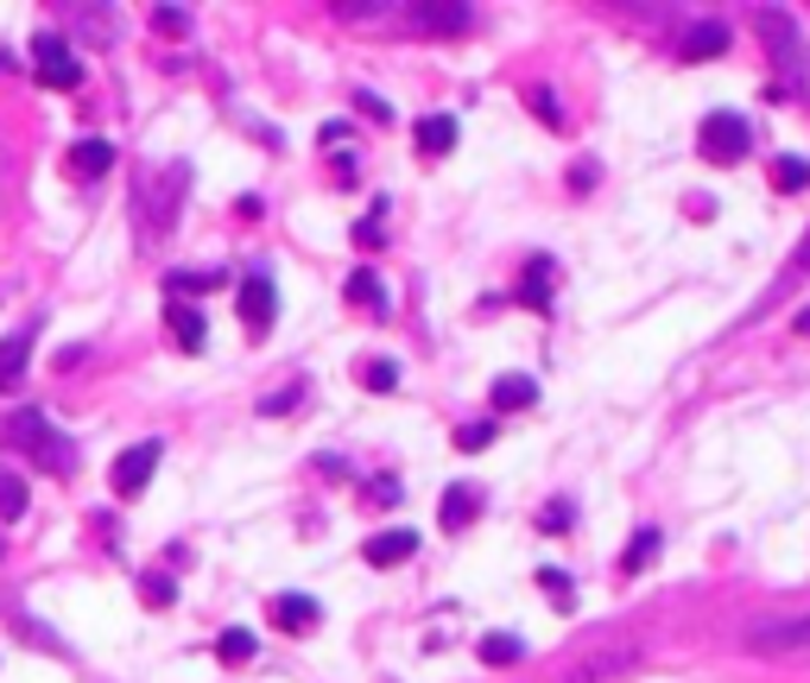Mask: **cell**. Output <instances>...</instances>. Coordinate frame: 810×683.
Segmentation results:
<instances>
[{"mask_svg":"<svg viewBox=\"0 0 810 683\" xmlns=\"http://www.w3.org/2000/svg\"><path fill=\"white\" fill-rule=\"evenodd\" d=\"M754 32L766 38V51H773V64H779V76H785V82H798V76L810 70L804 32H798V20H791L785 7H759V13H754Z\"/></svg>","mask_w":810,"mask_h":683,"instance_id":"obj_1","label":"cell"},{"mask_svg":"<svg viewBox=\"0 0 810 683\" xmlns=\"http://www.w3.org/2000/svg\"><path fill=\"white\" fill-rule=\"evenodd\" d=\"M32 70H39L45 89H76V82H83V57H76L57 32H45V38H32Z\"/></svg>","mask_w":810,"mask_h":683,"instance_id":"obj_2","label":"cell"},{"mask_svg":"<svg viewBox=\"0 0 810 683\" xmlns=\"http://www.w3.org/2000/svg\"><path fill=\"white\" fill-rule=\"evenodd\" d=\"M13 430H20L25 443H32V455H39V462H45L51 475H70V443H64V437H57V430L45 425V411H20V418H13Z\"/></svg>","mask_w":810,"mask_h":683,"instance_id":"obj_3","label":"cell"},{"mask_svg":"<svg viewBox=\"0 0 810 683\" xmlns=\"http://www.w3.org/2000/svg\"><path fill=\"white\" fill-rule=\"evenodd\" d=\"M697 140H703V158L734 165V158L747 152V121H741V114H709V121L697 126Z\"/></svg>","mask_w":810,"mask_h":683,"instance_id":"obj_4","label":"cell"},{"mask_svg":"<svg viewBox=\"0 0 810 683\" xmlns=\"http://www.w3.org/2000/svg\"><path fill=\"white\" fill-rule=\"evenodd\" d=\"M158 450H165V443H133V450H121L114 455V469H108V481H114V494H121V500H133V494H140V487H146L152 481V469H158Z\"/></svg>","mask_w":810,"mask_h":683,"instance_id":"obj_5","label":"cell"},{"mask_svg":"<svg viewBox=\"0 0 810 683\" xmlns=\"http://www.w3.org/2000/svg\"><path fill=\"white\" fill-rule=\"evenodd\" d=\"M273 310H278L273 278H266V273H248V278H241V323H248L253 335H266V329H273Z\"/></svg>","mask_w":810,"mask_h":683,"instance_id":"obj_6","label":"cell"},{"mask_svg":"<svg viewBox=\"0 0 810 683\" xmlns=\"http://www.w3.org/2000/svg\"><path fill=\"white\" fill-rule=\"evenodd\" d=\"M633 664H639L633 652H589V658H570L563 678L570 683H602V678H627Z\"/></svg>","mask_w":810,"mask_h":683,"instance_id":"obj_7","label":"cell"},{"mask_svg":"<svg viewBox=\"0 0 810 683\" xmlns=\"http://www.w3.org/2000/svg\"><path fill=\"white\" fill-rule=\"evenodd\" d=\"M747 646L754 652H810V614L804 620H779V627H754Z\"/></svg>","mask_w":810,"mask_h":683,"instance_id":"obj_8","label":"cell"},{"mask_svg":"<svg viewBox=\"0 0 810 683\" xmlns=\"http://www.w3.org/2000/svg\"><path fill=\"white\" fill-rule=\"evenodd\" d=\"M317 620H324V607L310 602V595H278L273 602V627L278 632H310Z\"/></svg>","mask_w":810,"mask_h":683,"instance_id":"obj_9","label":"cell"},{"mask_svg":"<svg viewBox=\"0 0 810 683\" xmlns=\"http://www.w3.org/2000/svg\"><path fill=\"white\" fill-rule=\"evenodd\" d=\"M412 551H418V531H380V538H368V563L374 570H399Z\"/></svg>","mask_w":810,"mask_h":683,"instance_id":"obj_10","label":"cell"},{"mask_svg":"<svg viewBox=\"0 0 810 683\" xmlns=\"http://www.w3.org/2000/svg\"><path fill=\"white\" fill-rule=\"evenodd\" d=\"M405 20L425 25V32H444V38H456V32H469V20H475V13H469V7H412Z\"/></svg>","mask_w":810,"mask_h":683,"instance_id":"obj_11","label":"cell"},{"mask_svg":"<svg viewBox=\"0 0 810 683\" xmlns=\"http://www.w3.org/2000/svg\"><path fill=\"white\" fill-rule=\"evenodd\" d=\"M532 399H538V386H532L526 374H501L488 386V405H494V411H526Z\"/></svg>","mask_w":810,"mask_h":683,"instance_id":"obj_12","label":"cell"},{"mask_svg":"<svg viewBox=\"0 0 810 683\" xmlns=\"http://www.w3.org/2000/svg\"><path fill=\"white\" fill-rule=\"evenodd\" d=\"M108 165H114V146H108V140H76L70 146V172L76 177H108Z\"/></svg>","mask_w":810,"mask_h":683,"instance_id":"obj_13","label":"cell"},{"mask_svg":"<svg viewBox=\"0 0 810 683\" xmlns=\"http://www.w3.org/2000/svg\"><path fill=\"white\" fill-rule=\"evenodd\" d=\"M475 513H481V494H475V487H450L437 519H444V531H462V526H475Z\"/></svg>","mask_w":810,"mask_h":683,"instance_id":"obj_14","label":"cell"},{"mask_svg":"<svg viewBox=\"0 0 810 683\" xmlns=\"http://www.w3.org/2000/svg\"><path fill=\"white\" fill-rule=\"evenodd\" d=\"M165 323H172V335H177V342H184L190 354H197L202 342H209V323H202L190 304H172V310H165Z\"/></svg>","mask_w":810,"mask_h":683,"instance_id":"obj_15","label":"cell"},{"mask_svg":"<svg viewBox=\"0 0 810 683\" xmlns=\"http://www.w3.org/2000/svg\"><path fill=\"white\" fill-rule=\"evenodd\" d=\"M722 51H729V32L722 25H697L683 38V64H703V57H722Z\"/></svg>","mask_w":810,"mask_h":683,"instance_id":"obj_16","label":"cell"},{"mask_svg":"<svg viewBox=\"0 0 810 683\" xmlns=\"http://www.w3.org/2000/svg\"><path fill=\"white\" fill-rule=\"evenodd\" d=\"M418 146H425L430 158L450 152L456 146V114H425V121H418Z\"/></svg>","mask_w":810,"mask_h":683,"instance_id":"obj_17","label":"cell"},{"mask_svg":"<svg viewBox=\"0 0 810 683\" xmlns=\"http://www.w3.org/2000/svg\"><path fill=\"white\" fill-rule=\"evenodd\" d=\"M526 658V639L519 632H488L481 639V664H519Z\"/></svg>","mask_w":810,"mask_h":683,"instance_id":"obj_18","label":"cell"},{"mask_svg":"<svg viewBox=\"0 0 810 683\" xmlns=\"http://www.w3.org/2000/svg\"><path fill=\"white\" fill-rule=\"evenodd\" d=\"M349 298L361 304L368 317H386V285H380L374 273H354V278H349Z\"/></svg>","mask_w":810,"mask_h":683,"instance_id":"obj_19","label":"cell"},{"mask_svg":"<svg viewBox=\"0 0 810 683\" xmlns=\"http://www.w3.org/2000/svg\"><path fill=\"white\" fill-rule=\"evenodd\" d=\"M253 652H260V646H253V632H248V627H228L222 639H216V658H222V664H248Z\"/></svg>","mask_w":810,"mask_h":683,"instance_id":"obj_20","label":"cell"},{"mask_svg":"<svg viewBox=\"0 0 810 683\" xmlns=\"http://www.w3.org/2000/svg\"><path fill=\"white\" fill-rule=\"evenodd\" d=\"M25 354H32V349H25L20 335H7V342H0V393H7V386L25 374Z\"/></svg>","mask_w":810,"mask_h":683,"instance_id":"obj_21","label":"cell"},{"mask_svg":"<svg viewBox=\"0 0 810 683\" xmlns=\"http://www.w3.org/2000/svg\"><path fill=\"white\" fill-rule=\"evenodd\" d=\"M545 278H551V260H532V266H526V304H532V310H551Z\"/></svg>","mask_w":810,"mask_h":683,"instance_id":"obj_22","label":"cell"},{"mask_svg":"<svg viewBox=\"0 0 810 683\" xmlns=\"http://www.w3.org/2000/svg\"><path fill=\"white\" fill-rule=\"evenodd\" d=\"M653 557H658V531H633V544H627V557H621V563H627L633 576H639Z\"/></svg>","mask_w":810,"mask_h":683,"instance_id":"obj_23","label":"cell"},{"mask_svg":"<svg viewBox=\"0 0 810 683\" xmlns=\"http://www.w3.org/2000/svg\"><path fill=\"white\" fill-rule=\"evenodd\" d=\"M0 519H25V481L0 475Z\"/></svg>","mask_w":810,"mask_h":683,"instance_id":"obj_24","label":"cell"},{"mask_svg":"<svg viewBox=\"0 0 810 683\" xmlns=\"http://www.w3.org/2000/svg\"><path fill=\"white\" fill-rule=\"evenodd\" d=\"M773 184H779V190H804L810 165H804V158H779V165H773Z\"/></svg>","mask_w":810,"mask_h":683,"instance_id":"obj_25","label":"cell"},{"mask_svg":"<svg viewBox=\"0 0 810 683\" xmlns=\"http://www.w3.org/2000/svg\"><path fill=\"white\" fill-rule=\"evenodd\" d=\"M361 379H368L374 393H393V386H399V367H393V361H368V367H361Z\"/></svg>","mask_w":810,"mask_h":683,"instance_id":"obj_26","label":"cell"},{"mask_svg":"<svg viewBox=\"0 0 810 683\" xmlns=\"http://www.w3.org/2000/svg\"><path fill=\"white\" fill-rule=\"evenodd\" d=\"M526 101H532V114L545 126H563V114H557V101H551V89H526Z\"/></svg>","mask_w":810,"mask_h":683,"instance_id":"obj_27","label":"cell"},{"mask_svg":"<svg viewBox=\"0 0 810 683\" xmlns=\"http://www.w3.org/2000/svg\"><path fill=\"white\" fill-rule=\"evenodd\" d=\"M140 595H146L152 607H172L177 588H172V576H146V582H140Z\"/></svg>","mask_w":810,"mask_h":683,"instance_id":"obj_28","label":"cell"},{"mask_svg":"<svg viewBox=\"0 0 810 683\" xmlns=\"http://www.w3.org/2000/svg\"><path fill=\"white\" fill-rule=\"evenodd\" d=\"M152 25H158V32H184L190 13H184V7H152Z\"/></svg>","mask_w":810,"mask_h":683,"instance_id":"obj_29","label":"cell"},{"mask_svg":"<svg viewBox=\"0 0 810 683\" xmlns=\"http://www.w3.org/2000/svg\"><path fill=\"white\" fill-rule=\"evenodd\" d=\"M488 437H494V425H462V430H456V443H462V450H481Z\"/></svg>","mask_w":810,"mask_h":683,"instance_id":"obj_30","label":"cell"},{"mask_svg":"<svg viewBox=\"0 0 810 683\" xmlns=\"http://www.w3.org/2000/svg\"><path fill=\"white\" fill-rule=\"evenodd\" d=\"M570 519H577L570 506H545V513H538V526H545V531H563V526H570Z\"/></svg>","mask_w":810,"mask_h":683,"instance_id":"obj_31","label":"cell"},{"mask_svg":"<svg viewBox=\"0 0 810 683\" xmlns=\"http://www.w3.org/2000/svg\"><path fill=\"white\" fill-rule=\"evenodd\" d=\"M292 405H298V386H292V393H273L260 411H266V418H278V411H292Z\"/></svg>","mask_w":810,"mask_h":683,"instance_id":"obj_32","label":"cell"},{"mask_svg":"<svg viewBox=\"0 0 810 683\" xmlns=\"http://www.w3.org/2000/svg\"><path fill=\"white\" fill-rule=\"evenodd\" d=\"M538 582H545V588H551V595H570V588H577V582L563 576V570H538Z\"/></svg>","mask_w":810,"mask_h":683,"instance_id":"obj_33","label":"cell"},{"mask_svg":"<svg viewBox=\"0 0 810 683\" xmlns=\"http://www.w3.org/2000/svg\"><path fill=\"white\" fill-rule=\"evenodd\" d=\"M354 101H361V114H374V121H393V108H386L380 96H354Z\"/></svg>","mask_w":810,"mask_h":683,"instance_id":"obj_34","label":"cell"},{"mask_svg":"<svg viewBox=\"0 0 810 683\" xmlns=\"http://www.w3.org/2000/svg\"><path fill=\"white\" fill-rule=\"evenodd\" d=\"M791 260H798V266H810V228H804V241H798V253H791Z\"/></svg>","mask_w":810,"mask_h":683,"instance_id":"obj_35","label":"cell"},{"mask_svg":"<svg viewBox=\"0 0 810 683\" xmlns=\"http://www.w3.org/2000/svg\"><path fill=\"white\" fill-rule=\"evenodd\" d=\"M798 335H810V310H798Z\"/></svg>","mask_w":810,"mask_h":683,"instance_id":"obj_36","label":"cell"},{"mask_svg":"<svg viewBox=\"0 0 810 683\" xmlns=\"http://www.w3.org/2000/svg\"><path fill=\"white\" fill-rule=\"evenodd\" d=\"M0 557H7V544H0Z\"/></svg>","mask_w":810,"mask_h":683,"instance_id":"obj_37","label":"cell"}]
</instances>
